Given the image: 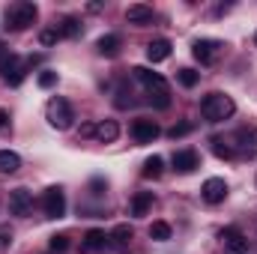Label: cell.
<instances>
[{
    "mask_svg": "<svg viewBox=\"0 0 257 254\" xmlns=\"http://www.w3.org/2000/svg\"><path fill=\"white\" fill-rule=\"evenodd\" d=\"M194 132V123H177V126H171L168 129V138H186V135H192Z\"/></svg>",
    "mask_w": 257,
    "mask_h": 254,
    "instance_id": "obj_28",
    "label": "cell"
},
{
    "mask_svg": "<svg viewBox=\"0 0 257 254\" xmlns=\"http://www.w3.org/2000/svg\"><path fill=\"white\" fill-rule=\"evenodd\" d=\"M108 248V233L105 230H87L84 239H81V251L84 254H96V251H105Z\"/></svg>",
    "mask_w": 257,
    "mask_h": 254,
    "instance_id": "obj_13",
    "label": "cell"
},
{
    "mask_svg": "<svg viewBox=\"0 0 257 254\" xmlns=\"http://www.w3.org/2000/svg\"><path fill=\"white\" fill-rule=\"evenodd\" d=\"M177 81H180L186 90H192L194 84L200 81V72H194V69H180V72H177Z\"/></svg>",
    "mask_w": 257,
    "mask_h": 254,
    "instance_id": "obj_26",
    "label": "cell"
},
{
    "mask_svg": "<svg viewBox=\"0 0 257 254\" xmlns=\"http://www.w3.org/2000/svg\"><path fill=\"white\" fill-rule=\"evenodd\" d=\"M218 239H221V245H224V251L227 254H248V239L236 230V227H224L221 233H218Z\"/></svg>",
    "mask_w": 257,
    "mask_h": 254,
    "instance_id": "obj_8",
    "label": "cell"
},
{
    "mask_svg": "<svg viewBox=\"0 0 257 254\" xmlns=\"http://www.w3.org/2000/svg\"><path fill=\"white\" fill-rule=\"evenodd\" d=\"M221 42L218 39H194V45H192V54H194V60L200 66H212L218 57H221Z\"/></svg>",
    "mask_w": 257,
    "mask_h": 254,
    "instance_id": "obj_7",
    "label": "cell"
},
{
    "mask_svg": "<svg viewBox=\"0 0 257 254\" xmlns=\"http://www.w3.org/2000/svg\"><path fill=\"white\" fill-rule=\"evenodd\" d=\"M168 57H171V42L168 39H153L147 45V60L150 63H165Z\"/></svg>",
    "mask_w": 257,
    "mask_h": 254,
    "instance_id": "obj_17",
    "label": "cell"
},
{
    "mask_svg": "<svg viewBox=\"0 0 257 254\" xmlns=\"http://www.w3.org/2000/svg\"><path fill=\"white\" fill-rule=\"evenodd\" d=\"M159 135H162V129H159L156 120H144V117H141V120L132 123V138H135L138 144H153Z\"/></svg>",
    "mask_w": 257,
    "mask_h": 254,
    "instance_id": "obj_11",
    "label": "cell"
},
{
    "mask_svg": "<svg viewBox=\"0 0 257 254\" xmlns=\"http://www.w3.org/2000/svg\"><path fill=\"white\" fill-rule=\"evenodd\" d=\"M18 168H21L18 153H12V150H0V174H15Z\"/></svg>",
    "mask_w": 257,
    "mask_h": 254,
    "instance_id": "obj_21",
    "label": "cell"
},
{
    "mask_svg": "<svg viewBox=\"0 0 257 254\" xmlns=\"http://www.w3.org/2000/svg\"><path fill=\"white\" fill-rule=\"evenodd\" d=\"M233 138H236V141H239V147H245V150H248V147L254 150V147H257V129H239Z\"/></svg>",
    "mask_w": 257,
    "mask_h": 254,
    "instance_id": "obj_24",
    "label": "cell"
},
{
    "mask_svg": "<svg viewBox=\"0 0 257 254\" xmlns=\"http://www.w3.org/2000/svg\"><path fill=\"white\" fill-rule=\"evenodd\" d=\"M254 45H257V33H254Z\"/></svg>",
    "mask_w": 257,
    "mask_h": 254,
    "instance_id": "obj_34",
    "label": "cell"
},
{
    "mask_svg": "<svg viewBox=\"0 0 257 254\" xmlns=\"http://www.w3.org/2000/svg\"><path fill=\"white\" fill-rule=\"evenodd\" d=\"M126 21L135 24V27L150 24V21H153V6H147V3H132V6L126 9Z\"/></svg>",
    "mask_w": 257,
    "mask_h": 254,
    "instance_id": "obj_15",
    "label": "cell"
},
{
    "mask_svg": "<svg viewBox=\"0 0 257 254\" xmlns=\"http://www.w3.org/2000/svg\"><path fill=\"white\" fill-rule=\"evenodd\" d=\"M42 212L45 218H63L66 215V194L60 186H48L42 194Z\"/></svg>",
    "mask_w": 257,
    "mask_h": 254,
    "instance_id": "obj_6",
    "label": "cell"
},
{
    "mask_svg": "<svg viewBox=\"0 0 257 254\" xmlns=\"http://www.w3.org/2000/svg\"><path fill=\"white\" fill-rule=\"evenodd\" d=\"M78 33H81V21H78V18H72V15H69V18H63V21H60V36H66V39H75Z\"/></svg>",
    "mask_w": 257,
    "mask_h": 254,
    "instance_id": "obj_23",
    "label": "cell"
},
{
    "mask_svg": "<svg viewBox=\"0 0 257 254\" xmlns=\"http://www.w3.org/2000/svg\"><path fill=\"white\" fill-rule=\"evenodd\" d=\"M150 206H153V191H138V194L132 197V203H128L132 215H147Z\"/></svg>",
    "mask_w": 257,
    "mask_h": 254,
    "instance_id": "obj_19",
    "label": "cell"
},
{
    "mask_svg": "<svg viewBox=\"0 0 257 254\" xmlns=\"http://www.w3.org/2000/svg\"><path fill=\"white\" fill-rule=\"evenodd\" d=\"M135 72V78L147 87V93H150V102L156 105V108H171V90H168V81L159 75V72H153V69H147V66H135L132 69Z\"/></svg>",
    "mask_w": 257,
    "mask_h": 254,
    "instance_id": "obj_1",
    "label": "cell"
},
{
    "mask_svg": "<svg viewBox=\"0 0 257 254\" xmlns=\"http://www.w3.org/2000/svg\"><path fill=\"white\" fill-rule=\"evenodd\" d=\"M9 126V114H6V111H0V129H6Z\"/></svg>",
    "mask_w": 257,
    "mask_h": 254,
    "instance_id": "obj_33",
    "label": "cell"
},
{
    "mask_svg": "<svg viewBox=\"0 0 257 254\" xmlns=\"http://www.w3.org/2000/svg\"><path fill=\"white\" fill-rule=\"evenodd\" d=\"M36 18H39L36 3H30V0H15V3H9L6 12H3V21H6L3 27L12 30V33H18V30H27Z\"/></svg>",
    "mask_w": 257,
    "mask_h": 254,
    "instance_id": "obj_2",
    "label": "cell"
},
{
    "mask_svg": "<svg viewBox=\"0 0 257 254\" xmlns=\"http://www.w3.org/2000/svg\"><path fill=\"white\" fill-rule=\"evenodd\" d=\"M60 39H63V36H60V27H48V30L39 33V45H45V48H48V45H57Z\"/></svg>",
    "mask_w": 257,
    "mask_h": 254,
    "instance_id": "obj_27",
    "label": "cell"
},
{
    "mask_svg": "<svg viewBox=\"0 0 257 254\" xmlns=\"http://www.w3.org/2000/svg\"><path fill=\"white\" fill-rule=\"evenodd\" d=\"M30 209H33V191L15 189L12 194H9V212H12V215L27 218V215H30Z\"/></svg>",
    "mask_w": 257,
    "mask_h": 254,
    "instance_id": "obj_9",
    "label": "cell"
},
{
    "mask_svg": "<svg viewBox=\"0 0 257 254\" xmlns=\"http://www.w3.org/2000/svg\"><path fill=\"white\" fill-rule=\"evenodd\" d=\"M9 242H12V233H9V230H0V251L9 248Z\"/></svg>",
    "mask_w": 257,
    "mask_h": 254,
    "instance_id": "obj_31",
    "label": "cell"
},
{
    "mask_svg": "<svg viewBox=\"0 0 257 254\" xmlns=\"http://www.w3.org/2000/svg\"><path fill=\"white\" fill-rule=\"evenodd\" d=\"M150 239H156V242L171 239V224H168V221H153V224H150Z\"/></svg>",
    "mask_w": 257,
    "mask_h": 254,
    "instance_id": "obj_22",
    "label": "cell"
},
{
    "mask_svg": "<svg viewBox=\"0 0 257 254\" xmlns=\"http://www.w3.org/2000/svg\"><path fill=\"white\" fill-rule=\"evenodd\" d=\"M24 75H27V63H21V57L18 54H0V78L9 84V87H18L21 81H24Z\"/></svg>",
    "mask_w": 257,
    "mask_h": 254,
    "instance_id": "obj_5",
    "label": "cell"
},
{
    "mask_svg": "<svg viewBox=\"0 0 257 254\" xmlns=\"http://www.w3.org/2000/svg\"><path fill=\"white\" fill-rule=\"evenodd\" d=\"M233 111H236V105H233V99H230L227 93H209V96H203V102H200V114H203V120H209V123H221V120L233 117Z\"/></svg>",
    "mask_w": 257,
    "mask_h": 254,
    "instance_id": "obj_3",
    "label": "cell"
},
{
    "mask_svg": "<svg viewBox=\"0 0 257 254\" xmlns=\"http://www.w3.org/2000/svg\"><path fill=\"white\" fill-rule=\"evenodd\" d=\"M48 245H51V251H54V254H63L66 248H69V236H66V233H54Z\"/></svg>",
    "mask_w": 257,
    "mask_h": 254,
    "instance_id": "obj_29",
    "label": "cell"
},
{
    "mask_svg": "<svg viewBox=\"0 0 257 254\" xmlns=\"http://www.w3.org/2000/svg\"><path fill=\"white\" fill-rule=\"evenodd\" d=\"M90 135H96V126L93 123H84L81 126V138H90Z\"/></svg>",
    "mask_w": 257,
    "mask_h": 254,
    "instance_id": "obj_32",
    "label": "cell"
},
{
    "mask_svg": "<svg viewBox=\"0 0 257 254\" xmlns=\"http://www.w3.org/2000/svg\"><path fill=\"white\" fill-rule=\"evenodd\" d=\"M36 84H39L42 90H51V87L57 84V72H39V78H36Z\"/></svg>",
    "mask_w": 257,
    "mask_h": 254,
    "instance_id": "obj_30",
    "label": "cell"
},
{
    "mask_svg": "<svg viewBox=\"0 0 257 254\" xmlns=\"http://www.w3.org/2000/svg\"><path fill=\"white\" fill-rule=\"evenodd\" d=\"M171 162H174V171L177 174H194L200 168V153L197 150H177Z\"/></svg>",
    "mask_w": 257,
    "mask_h": 254,
    "instance_id": "obj_10",
    "label": "cell"
},
{
    "mask_svg": "<svg viewBox=\"0 0 257 254\" xmlns=\"http://www.w3.org/2000/svg\"><path fill=\"white\" fill-rule=\"evenodd\" d=\"M200 197H203L209 206L221 203V200L227 197V183H224L221 177H209V180L203 183V189H200Z\"/></svg>",
    "mask_w": 257,
    "mask_h": 254,
    "instance_id": "obj_12",
    "label": "cell"
},
{
    "mask_svg": "<svg viewBox=\"0 0 257 254\" xmlns=\"http://www.w3.org/2000/svg\"><path fill=\"white\" fill-rule=\"evenodd\" d=\"M132 227L128 224H117L111 233H108V245L114 248V251H128V245H132Z\"/></svg>",
    "mask_w": 257,
    "mask_h": 254,
    "instance_id": "obj_14",
    "label": "cell"
},
{
    "mask_svg": "<svg viewBox=\"0 0 257 254\" xmlns=\"http://www.w3.org/2000/svg\"><path fill=\"white\" fill-rule=\"evenodd\" d=\"M120 48H123V39L117 33H108V36H102L96 42V54H102V57H117Z\"/></svg>",
    "mask_w": 257,
    "mask_h": 254,
    "instance_id": "obj_16",
    "label": "cell"
},
{
    "mask_svg": "<svg viewBox=\"0 0 257 254\" xmlns=\"http://www.w3.org/2000/svg\"><path fill=\"white\" fill-rule=\"evenodd\" d=\"M212 153L218 159H233V147L224 141V138H212Z\"/></svg>",
    "mask_w": 257,
    "mask_h": 254,
    "instance_id": "obj_25",
    "label": "cell"
},
{
    "mask_svg": "<svg viewBox=\"0 0 257 254\" xmlns=\"http://www.w3.org/2000/svg\"><path fill=\"white\" fill-rule=\"evenodd\" d=\"M45 117H48V123L57 129V132H66V129H72V120H75V111H72V105L60 99V96H54L48 105H45Z\"/></svg>",
    "mask_w": 257,
    "mask_h": 254,
    "instance_id": "obj_4",
    "label": "cell"
},
{
    "mask_svg": "<svg viewBox=\"0 0 257 254\" xmlns=\"http://www.w3.org/2000/svg\"><path fill=\"white\" fill-rule=\"evenodd\" d=\"M162 171H165V159H162V156H150V159L144 162V168H141L144 180H159Z\"/></svg>",
    "mask_w": 257,
    "mask_h": 254,
    "instance_id": "obj_20",
    "label": "cell"
},
{
    "mask_svg": "<svg viewBox=\"0 0 257 254\" xmlns=\"http://www.w3.org/2000/svg\"><path fill=\"white\" fill-rule=\"evenodd\" d=\"M96 138H99L102 144H114V141L120 138V123H117V120H99V123H96Z\"/></svg>",
    "mask_w": 257,
    "mask_h": 254,
    "instance_id": "obj_18",
    "label": "cell"
}]
</instances>
